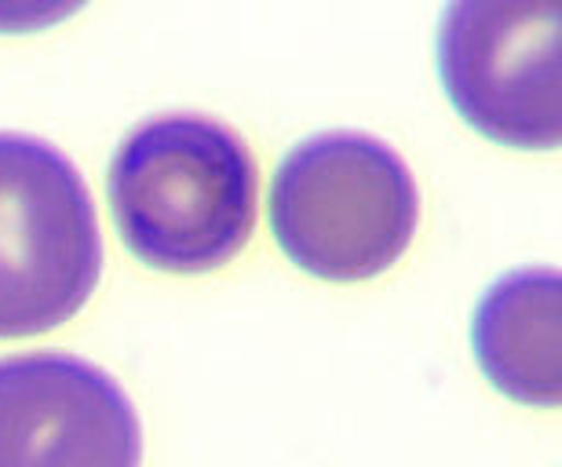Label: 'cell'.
<instances>
[{
	"label": "cell",
	"mask_w": 562,
	"mask_h": 467,
	"mask_svg": "<svg viewBox=\"0 0 562 467\" xmlns=\"http://www.w3.org/2000/svg\"><path fill=\"white\" fill-rule=\"evenodd\" d=\"M106 191L132 255L157 271L205 274L249 244L260 172L223 121L161 114L125 136Z\"/></svg>",
	"instance_id": "6da1fadb"
},
{
	"label": "cell",
	"mask_w": 562,
	"mask_h": 467,
	"mask_svg": "<svg viewBox=\"0 0 562 467\" xmlns=\"http://www.w3.org/2000/svg\"><path fill=\"white\" fill-rule=\"evenodd\" d=\"M420 194L395 147L366 132H322L281 158L271 230L281 252L325 282H366L406 255Z\"/></svg>",
	"instance_id": "7a4b0ae2"
},
{
	"label": "cell",
	"mask_w": 562,
	"mask_h": 467,
	"mask_svg": "<svg viewBox=\"0 0 562 467\" xmlns=\"http://www.w3.org/2000/svg\"><path fill=\"white\" fill-rule=\"evenodd\" d=\"M99 271L103 238L74 161L37 136L0 132V340L70 321Z\"/></svg>",
	"instance_id": "3957f363"
},
{
	"label": "cell",
	"mask_w": 562,
	"mask_h": 467,
	"mask_svg": "<svg viewBox=\"0 0 562 467\" xmlns=\"http://www.w3.org/2000/svg\"><path fill=\"white\" fill-rule=\"evenodd\" d=\"M562 8L449 4L438 30V73L449 103L482 136L519 150L562 139Z\"/></svg>",
	"instance_id": "277c9868"
},
{
	"label": "cell",
	"mask_w": 562,
	"mask_h": 467,
	"mask_svg": "<svg viewBox=\"0 0 562 467\" xmlns=\"http://www.w3.org/2000/svg\"><path fill=\"white\" fill-rule=\"evenodd\" d=\"M125 387L63 351L0 358V467H139Z\"/></svg>",
	"instance_id": "5b68a950"
},
{
	"label": "cell",
	"mask_w": 562,
	"mask_h": 467,
	"mask_svg": "<svg viewBox=\"0 0 562 467\" xmlns=\"http://www.w3.org/2000/svg\"><path fill=\"white\" fill-rule=\"evenodd\" d=\"M479 369L501 395L555 409L562 398V293L552 266H522L482 293L471 321Z\"/></svg>",
	"instance_id": "8992f818"
}]
</instances>
